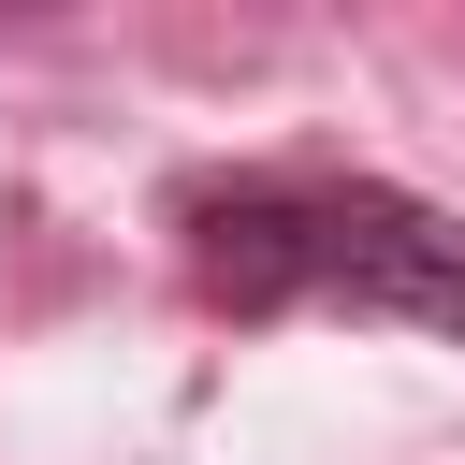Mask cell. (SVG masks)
Returning a JSON list of instances; mask_svg holds the SVG:
<instances>
[{
	"label": "cell",
	"mask_w": 465,
	"mask_h": 465,
	"mask_svg": "<svg viewBox=\"0 0 465 465\" xmlns=\"http://www.w3.org/2000/svg\"><path fill=\"white\" fill-rule=\"evenodd\" d=\"M174 247H189V291L232 305V320L349 305V320H407V334L465 349V218L421 203V189H392V174L232 160V174L174 189Z\"/></svg>",
	"instance_id": "cell-1"
}]
</instances>
